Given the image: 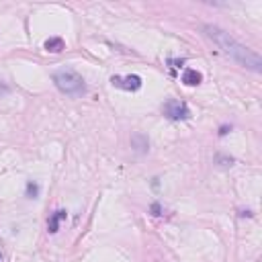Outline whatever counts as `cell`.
Masks as SVG:
<instances>
[{"label":"cell","instance_id":"cell-2","mask_svg":"<svg viewBox=\"0 0 262 262\" xmlns=\"http://www.w3.org/2000/svg\"><path fill=\"white\" fill-rule=\"evenodd\" d=\"M54 84L58 86V90H62L68 97H80V94L86 92V84L82 76L72 68H64L54 72Z\"/></svg>","mask_w":262,"mask_h":262},{"label":"cell","instance_id":"cell-11","mask_svg":"<svg viewBox=\"0 0 262 262\" xmlns=\"http://www.w3.org/2000/svg\"><path fill=\"white\" fill-rule=\"evenodd\" d=\"M182 62H185V59H172L170 64H174V68H180V66H182Z\"/></svg>","mask_w":262,"mask_h":262},{"label":"cell","instance_id":"cell-10","mask_svg":"<svg viewBox=\"0 0 262 262\" xmlns=\"http://www.w3.org/2000/svg\"><path fill=\"white\" fill-rule=\"evenodd\" d=\"M152 213H154V215H162V207H160L158 203H154V205H152Z\"/></svg>","mask_w":262,"mask_h":262},{"label":"cell","instance_id":"cell-6","mask_svg":"<svg viewBox=\"0 0 262 262\" xmlns=\"http://www.w3.org/2000/svg\"><path fill=\"white\" fill-rule=\"evenodd\" d=\"M201 80H203V76L193 68H187L185 72H182V82L189 84V86H197V84H201Z\"/></svg>","mask_w":262,"mask_h":262},{"label":"cell","instance_id":"cell-12","mask_svg":"<svg viewBox=\"0 0 262 262\" xmlns=\"http://www.w3.org/2000/svg\"><path fill=\"white\" fill-rule=\"evenodd\" d=\"M0 262H2V256H0Z\"/></svg>","mask_w":262,"mask_h":262},{"label":"cell","instance_id":"cell-9","mask_svg":"<svg viewBox=\"0 0 262 262\" xmlns=\"http://www.w3.org/2000/svg\"><path fill=\"white\" fill-rule=\"evenodd\" d=\"M37 193H39V187L37 185H35V182H27V197L29 199H35V197H37Z\"/></svg>","mask_w":262,"mask_h":262},{"label":"cell","instance_id":"cell-4","mask_svg":"<svg viewBox=\"0 0 262 262\" xmlns=\"http://www.w3.org/2000/svg\"><path fill=\"white\" fill-rule=\"evenodd\" d=\"M111 84L117 86V88L135 92V90L142 88V78L135 76V74H131V76H113V78H111Z\"/></svg>","mask_w":262,"mask_h":262},{"label":"cell","instance_id":"cell-7","mask_svg":"<svg viewBox=\"0 0 262 262\" xmlns=\"http://www.w3.org/2000/svg\"><path fill=\"white\" fill-rule=\"evenodd\" d=\"M45 49L47 51H54V54H59V51L64 49V39H59V37H51L45 41Z\"/></svg>","mask_w":262,"mask_h":262},{"label":"cell","instance_id":"cell-1","mask_svg":"<svg viewBox=\"0 0 262 262\" xmlns=\"http://www.w3.org/2000/svg\"><path fill=\"white\" fill-rule=\"evenodd\" d=\"M203 31L209 39H211L217 47H219L225 56H230L235 64H240L248 70H254V72H260L262 70V59L256 51H252L250 47L242 45L238 39H233L228 31H223L217 25H203Z\"/></svg>","mask_w":262,"mask_h":262},{"label":"cell","instance_id":"cell-3","mask_svg":"<svg viewBox=\"0 0 262 262\" xmlns=\"http://www.w3.org/2000/svg\"><path fill=\"white\" fill-rule=\"evenodd\" d=\"M164 115L168 119H172V121H180V119H189L190 111L187 107V102H182L178 99H170L164 104Z\"/></svg>","mask_w":262,"mask_h":262},{"label":"cell","instance_id":"cell-5","mask_svg":"<svg viewBox=\"0 0 262 262\" xmlns=\"http://www.w3.org/2000/svg\"><path fill=\"white\" fill-rule=\"evenodd\" d=\"M131 147H133L135 152H139V154H146L147 150H150V139H147V135L137 131V133L131 135Z\"/></svg>","mask_w":262,"mask_h":262},{"label":"cell","instance_id":"cell-8","mask_svg":"<svg viewBox=\"0 0 262 262\" xmlns=\"http://www.w3.org/2000/svg\"><path fill=\"white\" fill-rule=\"evenodd\" d=\"M64 217H66V211H56L54 215H51V219H49V225H47V228H49V232H51V233H56V232H58V225H59V221H62Z\"/></svg>","mask_w":262,"mask_h":262}]
</instances>
